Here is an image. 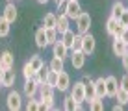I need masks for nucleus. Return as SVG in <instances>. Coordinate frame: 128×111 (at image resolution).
<instances>
[{
    "label": "nucleus",
    "mask_w": 128,
    "mask_h": 111,
    "mask_svg": "<svg viewBox=\"0 0 128 111\" xmlns=\"http://www.w3.org/2000/svg\"><path fill=\"white\" fill-rule=\"evenodd\" d=\"M74 22H76V30H78V33L84 35V33L89 32V28H91V15H89V13H86V11H82L80 15L74 19Z\"/></svg>",
    "instance_id": "1"
},
{
    "label": "nucleus",
    "mask_w": 128,
    "mask_h": 111,
    "mask_svg": "<svg viewBox=\"0 0 128 111\" xmlns=\"http://www.w3.org/2000/svg\"><path fill=\"white\" fill-rule=\"evenodd\" d=\"M95 48H96V39H95L89 32L84 33V35H82V52H84L86 56H91V54L95 52Z\"/></svg>",
    "instance_id": "2"
},
{
    "label": "nucleus",
    "mask_w": 128,
    "mask_h": 111,
    "mask_svg": "<svg viewBox=\"0 0 128 111\" xmlns=\"http://www.w3.org/2000/svg\"><path fill=\"white\" fill-rule=\"evenodd\" d=\"M70 96H72L78 104H84V102L87 100V96H86V85H84V82H76L74 85H70Z\"/></svg>",
    "instance_id": "3"
},
{
    "label": "nucleus",
    "mask_w": 128,
    "mask_h": 111,
    "mask_svg": "<svg viewBox=\"0 0 128 111\" xmlns=\"http://www.w3.org/2000/svg\"><path fill=\"white\" fill-rule=\"evenodd\" d=\"M63 13L69 17L70 20H74V19H76V17L82 13V6H80V2H78V0H67Z\"/></svg>",
    "instance_id": "4"
},
{
    "label": "nucleus",
    "mask_w": 128,
    "mask_h": 111,
    "mask_svg": "<svg viewBox=\"0 0 128 111\" xmlns=\"http://www.w3.org/2000/svg\"><path fill=\"white\" fill-rule=\"evenodd\" d=\"M6 106H8V109H11V111H19L20 108H22V96H20V93L10 91L8 100H6Z\"/></svg>",
    "instance_id": "5"
},
{
    "label": "nucleus",
    "mask_w": 128,
    "mask_h": 111,
    "mask_svg": "<svg viewBox=\"0 0 128 111\" xmlns=\"http://www.w3.org/2000/svg\"><path fill=\"white\" fill-rule=\"evenodd\" d=\"M58 91H61V93H65V91H69L70 89V76L65 70H60L58 72V80H56V85H54Z\"/></svg>",
    "instance_id": "6"
},
{
    "label": "nucleus",
    "mask_w": 128,
    "mask_h": 111,
    "mask_svg": "<svg viewBox=\"0 0 128 111\" xmlns=\"http://www.w3.org/2000/svg\"><path fill=\"white\" fill-rule=\"evenodd\" d=\"M86 54H84L82 50H78V52H70V65L74 67L76 70H80L86 67Z\"/></svg>",
    "instance_id": "7"
},
{
    "label": "nucleus",
    "mask_w": 128,
    "mask_h": 111,
    "mask_svg": "<svg viewBox=\"0 0 128 111\" xmlns=\"http://www.w3.org/2000/svg\"><path fill=\"white\" fill-rule=\"evenodd\" d=\"M117 89H119V80L115 76H108L106 78V95H108L110 98H113Z\"/></svg>",
    "instance_id": "8"
},
{
    "label": "nucleus",
    "mask_w": 128,
    "mask_h": 111,
    "mask_svg": "<svg viewBox=\"0 0 128 111\" xmlns=\"http://www.w3.org/2000/svg\"><path fill=\"white\" fill-rule=\"evenodd\" d=\"M22 91H24V95L28 96V98H32V96L37 95V91H39V85L35 83V80H24V85H22Z\"/></svg>",
    "instance_id": "9"
},
{
    "label": "nucleus",
    "mask_w": 128,
    "mask_h": 111,
    "mask_svg": "<svg viewBox=\"0 0 128 111\" xmlns=\"http://www.w3.org/2000/svg\"><path fill=\"white\" fill-rule=\"evenodd\" d=\"M112 50H113V54H115L117 57H121L124 52L128 50V44L122 41L121 37H113V44H112Z\"/></svg>",
    "instance_id": "10"
},
{
    "label": "nucleus",
    "mask_w": 128,
    "mask_h": 111,
    "mask_svg": "<svg viewBox=\"0 0 128 111\" xmlns=\"http://www.w3.org/2000/svg\"><path fill=\"white\" fill-rule=\"evenodd\" d=\"M52 56L56 57H61V59H65V57L69 56V48L65 46L61 41H56L54 44H52Z\"/></svg>",
    "instance_id": "11"
},
{
    "label": "nucleus",
    "mask_w": 128,
    "mask_h": 111,
    "mask_svg": "<svg viewBox=\"0 0 128 111\" xmlns=\"http://www.w3.org/2000/svg\"><path fill=\"white\" fill-rule=\"evenodd\" d=\"M2 17H4L8 22H11V24L17 20V7H15V4H13V2H8V4H6V7H4V15H2Z\"/></svg>",
    "instance_id": "12"
},
{
    "label": "nucleus",
    "mask_w": 128,
    "mask_h": 111,
    "mask_svg": "<svg viewBox=\"0 0 128 111\" xmlns=\"http://www.w3.org/2000/svg\"><path fill=\"white\" fill-rule=\"evenodd\" d=\"M95 95L98 96V98H108V95H106V78L100 76L95 80Z\"/></svg>",
    "instance_id": "13"
},
{
    "label": "nucleus",
    "mask_w": 128,
    "mask_h": 111,
    "mask_svg": "<svg viewBox=\"0 0 128 111\" xmlns=\"http://www.w3.org/2000/svg\"><path fill=\"white\" fill-rule=\"evenodd\" d=\"M69 20H70V19L65 15V13H60V15H58V19H56V30H58L60 35L69 30Z\"/></svg>",
    "instance_id": "14"
},
{
    "label": "nucleus",
    "mask_w": 128,
    "mask_h": 111,
    "mask_svg": "<svg viewBox=\"0 0 128 111\" xmlns=\"http://www.w3.org/2000/svg\"><path fill=\"white\" fill-rule=\"evenodd\" d=\"M84 85H86V96H87V100H91V98H95V80H91V76H84ZM86 100V102H87Z\"/></svg>",
    "instance_id": "15"
},
{
    "label": "nucleus",
    "mask_w": 128,
    "mask_h": 111,
    "mask_svg": "<svg viewBox=\"0 0 128 111\" xmlns=\"http://www.w3.org/2000/svg\"><path fill=\"white\" fill-rule=\"evenodd\" d=\"M35 44H37L39 48H46V46H48L46 33H45V26H41V28L35 32Z\"/></svg>",
    "instance_id": "16"
},
{
    "label": "nucleus",
    "mask_w": 128,
    "mask_h": 111,
    "mask_svg": "<svg viewBox=\"0 0 128 111\" xmlns=\"http://www.w3.org/2000/svg\"><path fill=\"white\" fill-rule=\"evenodd\" d=\"M0 61H2V67L4 69H13V63H15V57L10 50H4L0 54Z\"/></svg>",
    "instance_id": "17"
},
{
    "label": "nucleus",
    "mask_w": 128,
    "mask_h": 111,
    "mask_svg": "<svg viewBox=\"0 0 128 111\" xmlns=\"http://www.w3.org/2000/svg\"><path fill=\"white\" fill-rule=\"evenodd\" d=\"M54 91L56 89L50 85V83H41V85H39V95H41V98H54Z\"/></svg>",
    "instance_id": "18"
},
{
    "label": "nucleus",
    "mask_w": 128,
    "mask_h": 111,
    "mask_svg": "<svg viewBox=\"0 0 128 111\" xmlns=\"http://www.w3.org/2000/svg\"><path fill=\"white\" fill-rule=\"evenodd\" d=\"M63 109L65 111H74V109H82V104H78L70 95H67L63 98Z\"/></svg>",
    "instance_id": "19"
},
{
    "label": "nucleus",
    "mask_w": 128,
    "mask_h": 111,
    "mask_svg": "<svg viewBox=\"0 0 128 111\" xmlns=\"http://www.w3.org/2000/svg\"><path fill=\"white\" fill-rule=\"evenodd\" d=\"M13 83H15V70H13V69H4L2 85L4 87H13Z\"/></svg>",
    "instance_id": "20"
},
{
    "label": "nucleus",
    "mask_w": 128,
    "mask_h": 111,
    "mask_svg": "<svg viewBox=\"0 0 128 111\" xmlns=\"http://www.w3.org/2000/svg\"><path fill=\"white\" fill-rule=\"evenodd\" d=\"M46 74H48V67H46V65H43L39 70H35V74H34V80H35V83H37V85L45 83V82H46Z\"/></svg>",
    "instance_id": "21"
},
{
    "label": "nucleus",
    "mask_w": 128,
    "mask_h": 111,
    "mask_svg": "<svg viewBox=\"0 0 128 111\" xmlns=\"http://www.w3.org/2000/svg\"><path fill=\"white\" fill-rule=\"evenodd\" d=\"M117 26H119V19H115V17L110 15V19L106 20V32H108V35H112V37H113V33H115Z\"/></svg>",
    "instance_id": "22"
},
{
    "label": "nucleus",
    "mask_w": 128,
    "mask_h": 111,
    "mask_svg": "<svg viewBox=\"0 0 128 111\" xmlns=\"http://www.w3.org/2000/svg\"><path fill=\"white\" fill-rule=\"evenodd\" d=\"M60 41L63 43L65 46L69 48V50H70V44H72V41H74V32L69 28L67 32H63V33H61V39H60Z\"/></svg>",
    "instance_id": "23"
},
{
    "label": "nucleus",
    "mask_w": 128,
    "mask_h": 111,
    "mask_svg": "<svg viewBox=\"0 0 128 111\" xmlns=\"http://www.w3.org/2000/svg\"><path fill=\"white\" fill-rule=\"evenodd\" d=\"M50 67L52 70H56V72H60V70H65V59H61V57H52V61H50Z\"/></svg>",
    "instance_id": "24"
},
{
    "label": "nucleus",
    "mask_w": 128,
    "mask_h": 111,
    "mask_svg": "<svg viewBox=\"0 0 128 111\" xmlns=\"http://www.w3.org/2000/svg\"><path fill=\"white\" fill-rule=\"evenodd\" d=\"M87 102H89V109L91 111H102L104 109V100L98 98V96H95V98H91Z\"/></svg>",
    "instance_id": "25"
},
{
    "label": "nucleus",
    "mask_w": 128,
    "mask_h": 111,
    "mask_svg": "<svg viewBox=\"0 0 128 111\" xmlns=\"http://www.w3.org/2000/svg\"><path fill=\"white\" fill-rule=\"evenodd\" d=\"M11 32V22H8L4 17H0V37H8Z\"/></svg>",
    "instance_id": "26"
},
{
    "label": "nucleus",
    "mask_w": 128,
    "mask_h": 111,
    "mask_svg": "<svg viewBox=\"0 0 128 111\" xmlns=\"http://www.w3.org/2000/svg\"><path fill=\"white\" fill-rule=\"evenodd\" d=\"M113 98H115V100H119V104L126 106V104H128V91H124V89H122V87H119Z\"/></svg>",
    "instance_id": "27"
},
{
    "label": "nucleus",
    "mask_w": 128,
    "mask_h": 111,
    "mask_svg": "<svg viewBox=\"0 0 128 111\" xmlns=\"http://www.w3.org/2000/svg\"><path fill=\"white\" fill-rule=\"evenodd\" d=\"M56 19H58V17H56L54 13H46V15L43 17V26H45V28H56Z\"/></svg>",
    "instance_id": "28"
},
{
    "label": "nucleus",
    "mask_w": 128,
    "mask_h": 111,
    "mask_svg": "<svg viewBox=\"0 0 128 111\" xmlns=\"http://www.w3.org/2000/svg\"><path fill=\"white\" fill-rule=\"evenodd\" d=\"M30 65H32L34 70H39L43 65H45V61H43V57L39 56V54H34L32 57H30Z\"/></svg>",
    "instance_id": "29"
},
{
    "label": "nucleus",
    "mask_w": 128,
    "mask_h": 111,
    "mask_svg": "<svg viewBox=\"0 0 128 111\" xmlns=\"http://www.w3.org/2000/svg\"><path fill=\"white\" fill-rule=\"evenodd\" d=\"M45 33H46L48 44H54L56 41H58V30L56 28H45Z\"/></svg>",
    "instance_id": "30"
},
{
    "label": "nucleus",
    "mask_w": 128,
    "mask_h": 111,
    "mask_svg": "<svg viewBox=\"0 0 128 111\" xmlns=\"http://www.w3.org/2000/svg\"><path fill=\"white\" fill-rule=\"evenodd\" d=\"M124 7H126V6H124V4H122V2H115V4H113V6H112V17H115V19H119Z\"/></svg>",
    "instance_id": "31"
},
{
    "label": "nucleus",
    "mask_w": 128,
    "mask_h": 111,
    "mask_svg": "<svg viewBox=\"0 0 128 111\" xmlns=\"http://www.w3.org/2000/svg\"><path fill=\"white\" fill-rule=\"evenodd\" d=\"M34 74H35V70L32 69L30 61H26L24 67H22V76H24V80H32V78H34Z\"/></svg>",
    "instance_id": "32"
},
{
    "label": "nucleus",
    "mask_w": 128,
    "mask_h": 111,
    "mask_svg": "<svg viewBox=\"0 0 128 111\" xmlns=\"http://www.w3.org/2000/svg\"><path fill=\"white\" fill-rule=\"evenodd\" d=\"M78 50H82V35L80 33L74 35V41L70 44V52H78Z\"/></svg>",
    "instance_id": "33"
},
{
    "label": "nucleus",
    "mask_w": 128,
    "mask_h": 111,
    "mask_svg": "<svg viewBox=\"0 0 128 111\" xmlns=\"http://www.w3.org/2000/svg\"><path fill=\"white\" fill-rule=\"evenodd\" d=\"M56 80H58V72H56V70H52L50 67H48V74H46V83H50L52 87L56 85ZM56 89V87H54Z\"/></svg>",
    "instance_id": "34"
},
{
    "label": "nucleus",
    "mask_w": 128,
    "mask_h": 111,
    "mask_svg": "<svg viewBox=\"0 0 128 111\" xmlns=\"http://www.w3.org/2000/svg\"><path fill=\"white\" fill-rule=\"evenodd\" d=\"M26 109L28 111H39V100H35V96L28 98V104H26Z\"/></svg>",
    "instance_id": "35"
},
{
    "label": "nucleus",
    "mask_w": 128,
    "mask_h": 111,
    "mask_svg": "<svg viewBox=\"0 0 128 111\" xmlns=\"http://www.w3.org/2000/svg\"><path fill=\"white\" fill-rule=\"evenodd\" d=\"M119 22H121L122 26H126V28H128V7H124V9H122L121 17H119Z\"/></svg>",
    "instance_id": "36"
},
{
    "label": "nucleus",
    "mask_w": 128,
    "mask_h": 111,
    "mask_svg": "<svg viewBox=\"0 0 128 111\" xmlns=\"http://www.w3.org/2000/svg\"><path fill=\"white\" fill-rule=\"evenodd\" d=\"M121 63H122V69H124L126 72H128V50L121 56Z\"/></svg>",
    "instance_id": "37"
},
{
    "label": "nucleus",
    "mask_w": 128,
    "mask_h": 111,
    "mask_svg": "<svg viewBox=\"0 0 128 111\" xmlns=\"http://www.w3.org/2000/svg\"><path fill=\"white\" fill-rule=\"evenodd\" d=\"M119 87H122L124 91H128V74H124V76L121 78V82H119Z\"/></svg>",
    "instance_id": "38"
},
{
    "label": "nucleus",
    "mask_w": 128,
    "mask_h": 111,
    "mask_svg": "<svg viewBox=\"0 0 128 111\" xmlns=\"http://www.w3.org/2000/svg\"><path fill=\"white\" fill-rule=\"evenodd\" d=\"M121 39H122V41H124V43L128 44V28H124V32L121 33Z\"/></svg>",
    "instance_id": "39"
},
{
    "label": "nucleus",
    "mask_w": 128,
    "mask_h": 111,
    "mask_svg": "<svg viewBox=\"0 0 128 111\" xmlns=\"http://www.w3.org/2000/svg\"><path fill=\"white\" fill-rule=\"evenodd\" d=\"M122 108H124L122 104H115V106H113V111H121Z\"/></svg>",
    "instance_id": "40"
},
{
    "label": "nucleus",
    "mask_w": 128,
    "mask_h": 111,
    "mask_svg": "<svg viewBox=\"0 0 128 111\" xmlns=\"http://www.w3.org/2000/svg\"><path fill=\"white\" fill-rule=\"evenodd\" d=\"M37 2H39V4H46L48 0H37Z\"/></svg>",
    "instance_id": "41"
},
{
    "label": "nucleus",
    "mask_w": 128,
    "mask_h": 111,
    "mask_svg": "<svg viewBox=\"0 0 128 111\" xmlns=\"http://www.w3.org/2000/svg\"><path fill=\"white\" fill-rule=\"evenodd\" d=\"M0 70H4V67H2V61H0Z\"/></svg>",
    "instance_id": "42"
},
{
    "label": "nucleus",
    "mask_w": 128,
    "mask_h": 111,
    "mask_svg": "<svg viewBox=\"0 0 128 111\" xmlns=\"http://www.w3.org/2000/svg\"><path fill=\"white\" fill-rule=\"evenodd\" d=\"M54 2H56V4H58V2H60V0H54Z\"/></svg>",
    "instance_id": "43"
},
{
    "label": "nucleus",
    "mask_w": 128,
    "mask_h": 111,
    "mask_svg": "<svg viewBox=\"0 0 128 111\" xmlns=\"http://www.w3.org/2000/svg\"><path fill=\"white\" fill-rule=\"evenodd\" d=\"M0 89H2V83H0Z\"/></svg>",
    "instance_id": "44"
},
{
    "label": "nucleus",
    "mask_w": 128,
    "mask_h": 111,
    "mask_svg": "<svg viewBox=\"0 0 128 111\" xmlns=\"http://www.w3.org/2000/svg\"><path fill=\"white\" fill-rule=\"evenodd\" d=\"M8 2H11V0H8Z\"/></svg>",
    "instance_id": "45"
}]
</instances>
